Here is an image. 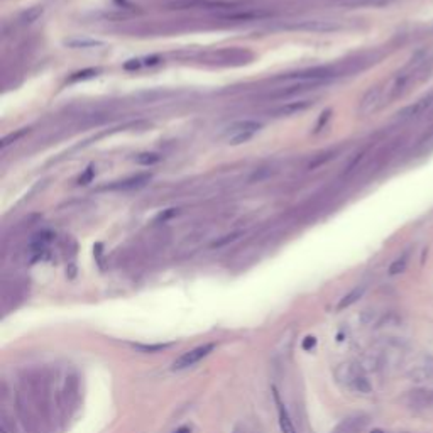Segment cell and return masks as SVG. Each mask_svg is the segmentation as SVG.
I'll return each instance as SVG.
<instances>
[{
	"mask_svg": "<svg viewBox=\"0 0 433 433\" xmlns=\"http://www.w3.org/2000/svg\"><path fill=\"white\" fill-rule=\"evenodd\" d=\"M335 73L328 68H313V70H305L300 73H293L288 77H283L279 80L283 82H291L293 85H306V87H315V85H321L330 82Z\"/></svg>",
	"mask_w": 433,
	"mask_h": 433,
	"instance_id": "cell-1",
	"label": "cell"
},
{
	"mask_svg": "<svg viewBox=\"0 0 433 433\" xmlns=\"http://www.w3.org/2000/svg\"><path fill=\"white\" fill-rule=\"evenodd\" d=\"M262 124L257 122V120H240V122H235L234 126L229 129L227 132V139H229L230 144L237 146V144H244V142L251 141L256 134L261 131Z\"/></svg>",
	"mask_w": 433,
	"mask_h": 433,
	"instance_id": "cell-2",
	"label": "cell"
},
{
	"mask_svg": "<svg viewBox=\"0 0 433 433\" xmlns=\"http://www.w3.org/2000/svg\"><path fill=\"white\" fill-rule=\"evenodd\" d=\"M387 100L384 87H372L364 93V97L359 102V114L360 115H370Z\"/></svg>",
	"mask_w": 433,
	"mask_h": 433,
	"instance_id": "cell-3",
	"label": "cell"
},
{
	"mask_svg": "<svg viewBox=\"0 0 433 433\" xmlns=\"http://www.w3.org/2000/svg\"><path fill=\"white\" fill-rule=\"evenodd\" d=\"M213 349H215V343H203V345L195 347V349L185 352L183 355L178 357V359L175 360V364H173V369L181 370V369L191 367V365H195L196 362H200L202 359H205L210 352H213Z\"/></svg>",
	"mask_w": 433,
	"mask_h": 433,
	"instance_id": "cell-4",
	"label": "cell"
},
{
	"mask_svg": "<svg viewBox=\"0 0 433 433\" xmlns=\"http://www.w3.org/2000/svg\"><path fill=\"white\" fill-rule=\"evenodd\" d=\"M431 107H433V92L428 93V95H425L423 98H419V100L413 102L411 105L404 107V109L398 114V117H399V120L419 119L421 115H425Z\"/></svg>",
	"mask_w": 433,
	"mask_h": 433,
	"instance_id": "cell-5",
	"label": "cell"
},
{
	"mask_svg": "<svg viewBox=\"0 0 433 433\" xmlns=\"http://www.w3.org/2000/svg\"><path fill=\"white\" fill-rule=\"evenodd\" d=\"M286 29L293 31H306V33H333L340 29V26L333 21H323V19H313V21H301L296 24L286 26Z\"/></svg>",
	"mask_w": 433,
	"mask_h": 433,
	"instance_id": "cell-6",
	"label": "cell"
},
{
	"mask_svg": "<svg viewBox=\"0 0 433 433\" xmlns=\"http://www.w3.org/2000/svg\"><path fill=\"white\" fill-rule=\"evenodd\" d=\"M311 105H313V100H306V98H303V100H294V102H286V104H283L276 109V115H279V117H289V115H296L303 112V110L310 109Z\"/></svg>",
	"mask_w": 433,
	"mask_h": 433,
	"instance_id": "cell-7",
	"label": "cell"
},
{
	"mask_svg": "<svg viewBox=\"0 0 433 433\" xmlns=\"http://www.w3.org/2000/svg\"><path fill=\"white\" fill-rule=\"evenodd\" d=\"M276 403H278V414H279V428L283 433H296V428H294L291 418H289L288 409L284 408V404L279 403V398L276 394Z\"/></svg>",
	"mask_w": 433,
	"mask_h": 433,
	"instance_id": "cell-8",
	"label": "cell"
},
{
	"mask_svg": "<svg viewBox=\"0 0 433 433\" xmlns=\"http://www.w3.org/2000/svg\"><path fill=\"white\" fill-rule=\"evenodd\" d=\"M364 291H365V288H364V286H357V288H354L350 293H347L345 296L342 298L337 308H338V310H343V308H347V306L354 305V303H355L357 300H359V298H362Z\"/></svg>",
	"mask_w": 433,
	"mask_h": 433,
	"instance_id": "cell-9",
	"label": "cell"
},
{
	"mask_svg": "<svg viewBox=\"0 0 433 433\" xmlns=\"http://www.w3.org/2000/svg\"><path fill=\"white\" fill-rule=\"evenodd\" d=\"M44 9L41 6H34V7H29L26 12H22L21 16V22L22 24H33V22H36L39 19V17L43 16Z\"/></svg>",
	"mask_w": 433,
	"mask_h": 433,
	"instance_id": "cell-10",
	"label": "cell"
},
{
	"mask_svg": "<svg viewBox=\"0 0 433 433\" xmlns=\"http://www.w3.org/2000/svg\"><path fill=\"white\" fill-rule=\"evenodd\" d=\"M66 46L80 49V48H97V46H104V43L95 41V39H70L66 41Z\"/></svg>",
	"mask_w": 433,
	"mask_h": 433,
	"instance_id": "cell-11",
	"label": "cell"
},
{
	"mask_svg": "<svg viewBox=\"0 0 433 433\" xmlns=\"http://www.w3.org/2000/svg\"><path fill=\"white\" fill-rule=\"evenodd\" d=\"M134 161H136L137 164H141V166H153V164L159 163L161 156L156 153H142V154H137L136 158H134Z\"/></svg>",
	"mask_w": 433,
	"mask_h": 433,
	"instance_id": "cell-12",
	"label": "cell"
},
{
	"mask_svg": "<svg viewBox=\"0 0 433 433\" xmlns=\"http://www.w3.org/2000/svg\"><path fill=\"white\" fill-rule=\"evenodd\" d=\"M406 266H408V252H404L403 256H399V257L396 259V261L389 266V274H391V276H396V274L404 273Z\"/></svg>",
	"mask_w": 433,
	"mask_h": 433,
	"instance_id": "cell-13",
	"label": "cell"
},
{
	"mask_svg": "<svg viewBox=\"0 0 433 433\" xmlns=\"http://www.w3.org/2000/svg\"><path fill=\"white\" fill-rule=\"evenodd\" d=\"M354 386L355 389L359 392H365V394H369L370 391H372V386L369 384V381L362 376H355L354 377Z\"/></svg>",
	"mask_w": 433,
	"mask_h": 433,
	"instance_id": "cell-14",
	"label": "cell"
},
{
	"mask_svg": "<svg viewBox=\"0 0 433 433\" xmlns=\"http://www.w3.org/2000/svg\"><path fill=\"white\" fill-rule=\"evenodd\" d=\"M93 176H95V169H93V166H90L82 176H80L78 183H80V185H87V183H90L93 180Z\"/></svg>",
	"mask_w": 433,
	"mask_h": 433,
	"instance_id": "cell-15",
	"label": "cell"
},
{
	"mask_svg": "<svg viewBox=\"0 0 433 433\" xmlns=\"http://www.w3.org/2000/svg\"><path fill=\"white\" fill-rule=\"evenodd\" d=\"M136 349H141L144 352H158V350H163L166 349L168 345H163V343H158V345H142V343H137V345H134Z\"/></svg>",
	"mask_w": 433,
	"mask_h": 433,
	"instance_id": "cell-16",
	"label": "cell"
},
{
	"mask_svg": "<svg viewBox=\"0 0 433 433\" xmlns=\"http://www.w3.org/2000/svg\"><path fill=\"white\" fill-rule=\"evenodd\" d=\"M26 132H28V131H21V132H17L16 136H14V134H12V136L6 137V139L2 141V147H7L9 144H11V141H17V139H19V137H22V136H24Z\"/></svg>",
	"mask_w": 433,
	"mask_h": 433,
	"instance_id": "cell-17",
	"label": "cell"
},
{
	"mask_svg": "<svg viewBox=\"0 0 433 433\" xmlns=\"http://www.w3.org/2000/svg\"><path fill=\"white\" fill-rule=\"evenodd\" d=\"M315 345H316V338L315 337H306L305 340H303V349H305V350L313 349Z\"/></svg>",
	"mask_w": 433,
	"mask_h": 433,
	"instance_id": "cell-18",
	"label": "cell"
},
{
	"mask_svg": "<svg viewBox=\"0 0 433 433\" xmlns=\"http://www.w3.org/2000/svg\"><path fill=\"white\" fill-rule=\"evenodd\" d=\"M141 65H142L141 60H131L129 63L124 65V68H126V70H136V68H139Z\"/></svg>",
	"mask_w": 433,
	"mask_h": 433,
	"instance_id": "cell-19",
	"label": "cell"
},
{
	"mask_svg": "<svg viewBox=\"0 0 433 433\" xmlns=\"http://www.w3.org/2000/svg\"><path fill=\"white\" fill-rule=\"evenodd\" d=\"M173 433H191V430L188 426H181V428H178V430L173 431Z\"/></svg>",
	"mask_w": 433,
	"mask_h": 433,
	"instance_id": "cell-20",
	"label": "cell"
},
{
	"mask_svg": "<svg viewBox=\"0 0 433 433\" xmlns=\"http://www.w3.org/2000/svg\"><path fill=\"white\" fill-rule=\"evenodd\" d=\"M370 433H384V431H382V430H372Z\"/></svg>",
	"mask_w": 433,
	"mask_h": 433,
	"instance_id": "cell-21",
	"label": "cell"
},
{
	"mask_svg": "<svg viewBox=\"0 0 433 433\" xmlns=\"http://www.w3.org/2000/svg\"><path fill=\"white\" fill-rule=\"evenodd\" d=\"M234 433H242V431H240V430H235Z\"/></svg>",
	"mask_w": 433,
	"mask_h": 433,
	"instance_id": "cell-22",
	"label": "cell"
}]
</instances>
